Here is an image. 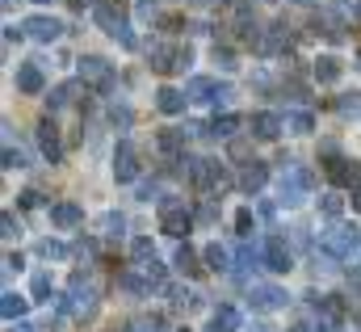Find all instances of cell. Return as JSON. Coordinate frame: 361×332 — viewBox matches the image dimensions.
I'll return each instance as SVG.
<instances>
[{
    "instance_id": "cell-1",
    "label": "cell",
    "mask_w": 361,
    "mask_h": 332,
    "mask_svg": "<svg viewBox=\"0 0 361 332\" xmlns=\"http://www.w3.org/2000/svg\"><path fill=\"white\" fill-rule=\"evenodd\" d=\"M311 168L294 165V160H281V185H277V202L281 206H302L307 194H311Z\"/></svg>"
},
{
    "instance_id": "cell-2",
    "label": "cell",
    "mask_w": 361,
    "mask_h": 332,
    "mask_svg": "<svg viewBox=\"0 0 361 332\" xmlns=\"http://www.w3.org/2000/svg\"><path fill=\"white\" fill-rule=\"evenodd\" d=\"M59 307H63L68 316H76V320H89V316H97V286H92L85 273H72L68 295L59 299Z\"/></svg>"
},
{
    "instance_id": "cell-3",
    "label": "cell",
    "mask_w": 361,
    "mask_h": 332,
    "mask_svg": "<svg viewBox=\"0 0 361 332\" xmlns=\"http://www.w3.org/2000/svg\"><path fill=\"white\" fill-rule=\"evenodd\" d=\"M92 17H97V25H101L109 38H118L122 47H135V34H130V25H126V8H122V0H97Z\"/></svg>"
},
{
    "instance_id": "cell-4",
    "label": "cell",
    "mask_w": 361,
    "mask_h": 332,
    "mask_svg": "<svg viewBox=\"0 0 361 332\" xmlns=\"http://www.w3.org/2000/svg\"><path fill=\"white\" fill-rule=\"evenodd\" d=\"M319 249H324V252H332L336 261L353 256V252L361 249L357 227H349V223H332V227H324V232H319Z\"/></svg>"
},
{
    "instance_id": "cell-5",
    "label": "cell",
    "mask_w": 361,
    "mask_h": 332,
    "mask_svg": "<svg viewBox=\"0 0 361 332\" xmlns=\"http://www.w3.org/2000/svg\"><path fill=\"white\" fill-rule=\"evenodd\" d=\"M189 59H193L189 47H169V42H152V47H147V64H152L156 72H185Z\"/></svg>"
},
{
    "instance_id": "cell-6",
    "label": "cell",
    "mask_w": 361,
    "mask_h": 332,
    "mask_svg": "<svg viewBox=\"0 0 361 332\" xmlns=\"http://www.w3.org/2000/svg\"><path fill=\"white\" fill-rule=\"evenodd\" d=\"M160 227L169 232V236H189V227H193V215L185 211V202H177V198H169L164 206H160Z\"/></svg>"
},
{
    "instance_id": "cell-7",
    "label": "cell",
    "mask_w": 361,
    "mask_h": 332,
    "mask_svg": "<svg viewBox=\"0 0 361 332\" xmlns=\"http://www.w3.org/2000/svg\"><path fill=\"white\" fill-rule=\"evenodd\" d=\"M80 81L105 93V88H114V68H109L101 55H85V59H80Z\"/></svg>"
},
{
    "instance_id": "cell-8",
    "label": "cell",
    "mask_w": 361,
    "mask_h": 332,
    "mask_svg": "<svg viewBox=\"0 0 361 332\" xmlns=\"http://www.w3.org/2000/svg\"><path fill=\"white\" fill-rule=\"evenodd\" d=\"M114 177H118V181H135V177H139V152H135L130 139H122L118 152H114Z\"/></svg>"
},
{
    "instance_id": "cell-9",
    "label": "cell",
    "mask_w": 361,
    "mask_h": 332,
    "mask_svg": "<svg viewBox=\"0 0 361 332\" xmlns=\"http://www.w3.org/2000/svg\"><path fill=\"white\" fill-rule=\"evenodd\" d=\"M248 303H252L257 312H281V307L290 303V295H286L281 286H252V295H248Z\"/></svg>"
},
{
    "instance_id": "cell-10",
    "label": "cell",
    "mask_w": 361,
    "mask_h": 332,
    "mask_svg": "<svg viewBox=\"0 0 361 332\" xmlns=\"http://www.w3.org/2000/svg\"><path fill=\"white\" fill-rule=\"evenodd\" d=\"M265 269H273V273H290L294 269V256H290L281 236H269L265 240Z\"/></svg>"
},
{
    "instance_id": "cell-11",
    "label": "cell",
    "mask_w": 361,
    "mask_h": 332,
    "mask_svg": "<svg viewBox=\"0 0 361 332\" xmlns=\"http://www.w3.org/2000/svg\"><path fill=\"white\" fill-rule=\"evenodd\" d=\"M261 55H286L290 51V25L286 21H277V25H269L265 34H261V47H257Z\"/></svg>"
},
{
    "instance_id": "cell-12",
    "label": "cell",
    "mask_w": 361,
    "mask_h": 332,
    "mask_svg": "<svg viewBox=\"0 0 361 332\" xmlns=\"http://www.w3.org/2000/svg\"><path fill=\"white\" fill-rule=\"evenodd\" d=\"M38 148H42V156H47L51 165H59L63 148H59V126H55L51 118H42V122H38Z\"/></svg>"
},
{
    "instance_id": "cell-13",
    "label": "cell",
    "mask_w": 361,
    "mask_h": 332,
    "mask_svg": "<svg viewBox=\"0 0 361 332\" xmlns=\"http://www.w3.org/2000/svg\"><path fill=\"white\" fill-rule=\"evenodd\" d=\"M324 172H328V181H332V185H353V181L361 177L357 160H345V156H328Z\"/></svg>"
},
{
    "instance_id": "cell-14",
    "label": "cell",
    "mask_w": 361,
    "mask_h": 332,
    "mask_svg": "<svg viewBox=\"0 0 361 332\" xmlns=\"http://www.w3.org/2000/svg\"><path fill=\"white\" fill-rule=\"evenodd\" d=\"M21 30H25V34H30L34 42H55V38L63 34V25H59L55 17H30V21H25Z\"/></svg>"
},
{
    "instance_id": "cell-15",
    "label": "cell",
    "mask_w": 361,
    "mask_h": 332,
    "mask_svg": "<svg viewBox=\"0 0 361 332\" xmlns=\"http://www.w3.org/2000/svg\"><path fill=\"white\" fill-rule=\"evenodd\" d=\"M51 223L63 227V232H72V227L85 223V211H80L76 202H55V206H51Z\"/></svg>"
},
{
    "instance_id": "cell-16",
    "label": "cell",
    "mask_w": 361,
    "mask_h": 332,
    "mask_svg": "<svg viewBox=\"0 0 361 332\" xmlns=\"http://www.w3.org/2000/svg\"><path fill=\"white\" fill-rule=\"evenodd\" d=\"M235 328H240V312H235V307L223 303V307L210 312V328L206 332H235Z\"/></svg>"
},
{
    "instance_id": "cell-17",
    "label": "cell",
    "mask_w": 361,
    "mask_h": 332,
    "mask_svg": "<svg viewBox=\"0 0 361 332\" xmlns=\"http://www.w3.org/2000/svg\"><path fill=\"white\" fill-rule=\"evenodd\" d=\"M265 181H269V168L261 165V160H252V165L240 172V189H244V194H257Z\"/></svg>"
},
{
    "instance_id": "cell-18",
    "label": "cell",
    "mask_w": 361,
    "mask_h": 332,
    "mask_svg": "<svg viewBox=\"0 0 361 332\" xmlns=\"http://www.w3.org/2000/svg\"><path fill=\"white\" fill-rule=\"evenodd\" d=\"M17 88L30 93V97L42 93V68H38V64H21V68H17Z\"/></svg>"
},
{
    "instance_id": "cell-19",
    "label": "cell",
    "mask_w": 361,
    "mask_h": 332,
    "mask_svg": "<svg viewBox=\"0 0 361 332\" xmlns=\"http://www.w3.org/2000/svg\"><path fill=\"white\" fill-rule=\"evenodd\" d=\"M118 286H122V290H130V295H139V299H147V295L156 290V286H152V282H147L139 269H126V273L118 278Z\"/></svg>"
},
{
    "instance_id": "cell-20",
    "label": "cell",
    "mask_w": 361,
    "mask_h": 332,
    "mask_svg": "<svg viewBox=\"0 0 361 332\" xmlns=\"http://www.w3.org/2000/svg\"><path fill=\"white\" fill-rule=\"evenodd\" d=\"M252 131H257V139H277V131H286V126L277 114L265 109V114H252Z\"/></svg>"
},
{
    "instance_id": "cell-21",
    "label": "cell",
    "mask_w": 361,
    "mask_h": 332,
    "mask_svg": "<svg viewBox=\"0 0 361 332\" xmlns=\"http://www.w3.org/2000/svg\"><path fill=\"white\" fill-rule=\"evenodd\" d=\"M85 88V81H68V84H59V88H51V97H47V105L51 109H63V105H72V97Z\"/></svg>"
},
{
    "instance_id": "cell-22",
    "label": "cell",
    "mask_w": 361,
    "mask_h": 332,
    "mask_svg": "<svg viewBox=\"0 0 361 332\" xmlns=\"http://www.w3.org/2000/svg\"><path fill=\"white\" fill-rule=\"evenodd\" d=\"M185 101H189V97H185V93H177V88H160V93H156L160 114H180V109H185Z\"/></svg>"
},
{
    "instance_id": "cell-23",
    "label": "cell",
    "mask_w": 361,
    "mask_h": 332,
    "mask_svg": "<svg viewBox=\"0 0 361 332\" xmlns=\"http://www.w3.org/2000/svg\"><path fill=\"white\" fill-rule=\"evenodd\" d=\"M281 126H286L290 135H311V126H315V122H311V114H307V109H290V114L281 118Z\"/></svg>"
},
{
    "instance_id": "cell-24",
    "label": "cell",
    "mask_w": 361,
    "mask_h": 332,
    "mask_svg": "<svg viewBox=\"0 0 361 332\" xmlns=\"http://www.w3.org/2000/svg\"><path fill=\"white\" fill-rule=\"evenodd\" d=\"M25 303H30V299L4 290V295H0V316H4V320H21V316H25Z\"/></svg>"
},
{
    "instance_id": "cell-25",
    "label": "cell",
    "mask_w": 361,
    "mask_h": 332,
    "mask_svg": "<svg viewBox=\"0 0 361 332\" xmlns=\"http://www.w3.org/2000/svg\"><path fill=\"white\" fill-rule=\"evenodd\" d=\"M315 81H324V84L341 81V59L336 55H319L315 59Z\"/></svg>"
},
{
    "instance_id": "cell-26",
    "label": "cell",
    "mask_w": 361,
    "mask_h": 332,
    "mask_svg": "<svg viewBox=\"0 0 361 332\" xmlns=\"http://www.w3.org/2000/svg\"><path fill=\"white\" fill-rule=\"evenodd\" d=\"M206 269L227 273V269H231V252L223 249V244H210V249H206Z\"/></svg>"
},
{
    "instance_id": "cell-27",
    "label": "cell",
    "mask_w": 361,
    "mask_h": 332,
    "mask_svg": "<svg viewBox=\"0 0 361 332\" xmlns=\"http://www.w3.org/2000/svg\"><path fill=\"white\" fill-rule=\"evenodd\" d=\"M101 236H109V240H122V232H126V219L118 215V211H109V215H101Z\"/></svg>"
},
{
    "instance_id": "cell-28",
    "label": "cell",
    "mask_w": 361,
    "mask_h": 332,
    "mask_svg": "<svg viewBox=\"0 0 361 332\" xmlns=\"http://www.w3.org/2000/svg\"><path fill=\"white\" fill-rule=\"evenodd\" d=\"M235 131H240V118H235V114H223V118H214V126H210L214 139H231Z\"/></svg>"
},
{
    "instance_id": "cell-29",
    "label": "cell",
    "mask_w": 361,
    "mask_h": 332,
    "mask_svg": "<svg viewBox=\"0 0 361 332\" xmlns=\"http://www.w3.org/2000/svg\"><path fill=\"white\" fill-rule=\"evenodd\" d=\"M210 93H214V81H206V76H197V81L185 84V97H189V101H210Z\"/></svg>"
},
{
    "instance_id": "cell-30",
    "label": "cell",
    "mask_w": 361,
    "mask_h": 332,
    "mask_svg": "<svg viewBox=\"0 0 361 332\" xmlns=\"http://www.w3.org/2000/svg\"><path fill=\"white\" fill-rule=\"evenodd\" d=\"M185 148V131H160V152L164 156H177Z\"/></svg>"
},
{
    "instance_id": "cell-31",
    "label": "cell",
    "mask_w": 361,
    "mask_h": 332,
    "mask_svg": "<svg viewBox=\"0 0 361 332\" xmlns=\"http://www.w3.org/2000/svg\"><path fill=\"white\" fill-rule=\"evenodd\" d=\"M173 265H177L180 273H197V252L189 249V244H180L177 256H173Z\"/></svg>"
},
{
    "instance_id": "cell-32",
    "label": "cell",
    "mask_w": 361,
    "mask_h": 332,
    "mask_svg": "<svg viewBox=\"0 0 361 332\" xmlns=\"http://www.w3.org/2000/svg\"><path fill=\"white\" fill-rule=\"evenodd\" d=\"M130 256H135V265H143V261H156V244H152L147 236H139V240L130 244Z\"/></svg>"
},
{
    "instance_id": "cell-33",
    "label": "cell",
    "mask_w": 361,
    "mask_h": 332,
    "mask_svg": "<svg viewBox=\"0 0 361 332\" xmlns=\"http://www.w3.org/2000/svg\"><path fill=\"white\" fill-rule=\"evenodd\" d=\"M319 211H324L328 219H341V211H345V202H341V194H324V198H319Z\"/></svg>"
},
{
    "instance_id": "cell-34",
    "label": "cell",
    "mask_w": 361,
    "mask_h": 332,
    "mask_svg": "<svg viewBox=\"0 0 361 332\" xmlns=\"http://www.w3.org/2000/svg\"><path fill=\"white\" fill-rule=\"evenodd\" d=\"M193 223H202V227H210V223H219V206H214V202H202V206L193 211Z\"/></svg>"
},
{
    "instance_id": "cell-35",
    "label": "cell",
    "mask_w": 361,
    "mask_h": 332,
    "mask_svg": "<svg viewBox=\"0 0 361 332\" xmlns=\"http://www.w3.org/2000/svg\"><path fill=\"white\" fill-rule=\"evenodd\" d=\"M38 256H47V261H63V256H68V244H59V240H42V244H38Z\"/></svg>"
},
{
    "instance_id": "cell-36",
    "label": "cell",
    "mask_w": 361,
    "mask_h": 332,
    "mask_svg": "<svg viewBox=\"0 0 361 332\" xmlns=\"http://www.w3.org/2000/svg\"><path fill=\"white\" fill-rule=\"evenodd\" d=\"M30 295H34V299H51V273H34Z\"/></svg>"
},
{
    "instance_id": "cell-37",
    "label": "cell",
    "mask_w": 361,
    "mask_h": 332,
    "mask_svg": "<svg viewBox=\"0 0 361 332\" xmlns=\"http://www.w3.org/2000/svg\"><path fill=\"white\" fill-rule=\"evenodd\" d=\"M231 97H235V88H231V84H214V93H210V105L219 109V105H227Z\"/></svg>"
},
{
    "instance_id": "cell-38",
    "label": "cell",
    "mask_w": 361,
    "mask_h": 332,
    "mask_svg": "<svg viewBox=\"0 0 361 332\" xmlns=\"http://www.w3.org/2000/svg\"><path fill=\"white\" fill-rule=\"evenodd\" d=\"M235 232H240L244 240L252 236V211H248V206H244V211H235Z\"/></svg>"
},
{
    "instance_id": "cell-39",
    "label": "cell",
    "mask_w": 361,
    "mask_h": 332,
    "mask_svg": "<svg viewBox=\"0 0 361 332\" xmlns=\"http://www.w3.org/2000/svg\"><path fill=\"white\" fill-rule=\"evenodd\" d=\"M336 109H341V114H361V93H349V97H341V101H336Z\"/></svg>"
},
{
    "instance_id": "cell-40",
    "label": "cell",
    "mask_w": 361,
    "mask_h": 332,
    "mask_svg": "<svg viewBox=\"0 0 361 332\" xmlns=\"http://www.w3.org/2000/svg\"><path fill=\"white\" fill-rule=\"evenodd\" d=\"M4 168H25V156H21V148H4Z\"/></svg>"
},
{
    "instance_id": "cell-41",
    "label": "cell",
    "mask_w": 361,
    "mask_h": 332,
    "mask_svg": "<svg viewBox=\"0 0 361 332\" xmlns=\"http://www.w3.org/2000/svg\"><path fill=\"white\" fill-rule=\"evenodd\" d=\"M135 332H164V320H160V316H147V320L135 324Z\"/></svg>"
},
{
    "instance_id": "cell-42",
    "label": "cell",
    "mask_w": 361,
    "mask_h": 332,
    "mask_svg": "<svg viewBox=\"0 0 361 332\" xmlns=\"http://www.w3.org/2000/svg\"><path fill=\"white\" fill-rule=\"evenodd\" d=\"M214 64H219L223 72H231V68H235V55H231V51H219V47H214Z\"/></svg>"
},
{
    "instance_id": "cell-43",
    "label": "cell",
    "mask_w": 361,
    "mask_h": 332,
    "mask_svg": "<svg viewBox=\"0 0 361 332\" xmlns=\"http://www.w3.org/2000/svg\"><path fill=\"white\" fill-rule=\"evenodd\" d=\"M76 256H80V261H92V256H97V240H80V244H76Z\"/></svg>"
},
{
    "instance_id": "cell-44",
    "label": "cell",
    "mask_w": 361,
    "mask_h": 332,
    "mask_svg": "<svg viewBox=\"0 0 361 332\" xmlns=\"http://www.w3.org/2000/svg\"><path fill=\"white\" fill-rule=\"evenodd\" d=\"M135 13H139V21H152V17H156V0H139Z\"/></svg>"
},
{
    "instance_id": "cell-45",
    "label": "cell",
    "mask_w": 361,
    "mask_h": 332,
    "mask_svg": "<svg viewBox=\"0 0 361 332\" xmlns=\"http://www.w3.org/2000/svg\"><path fill=\"white\" fill-rule=\"evenodd\" d=\"M109 118H114V122H122V126H130V109H126V105H114V109H109Z\"/></svg>"
},
{
    "instance_id": "cell-46",
    "label": "cell",
    "mask_w": 361,
    "mask_h": 332,
    "mask_svg": "<svg viewBox=\"0 0 361 332\" xmlns=\"http://www.w3.org/2000/svg\"><path fill=\"white\" fill-rule=\"evenodd\" d=\"M160 189H156V181H147V185H139V202H152Z\"/></svg>"
},
{
    "instance_id": "cell-47",
    "label": "cell",
    "mask_w": 361,
    "mask_h": 332,
    "mask_svg": "<svg viewBox=\"0 0 361 332\" xmlns=\"http://www.w3.org/2000/svg\"><path fill=\"white\" fill-rule=\"evenodd\" d=\"M21 206H42V194H38V189H25V194H21Z\"/></svg>"
},
{
    "instance_id": "cell-48",
    "label": "cell",
    "mask_w": 361,
    "mask_h": 332,
    "mask_svg": "<svg viewBox=\"0 0 361 332\" xmlns=\"http://www.w3.org/2000/svg\"><path fill=\"white\" fill-rule=\"evenodd\" d=\"M0 227H4V236H17V232H21V223H17L13 215H4V219H0Z\"/></svg>"
},
{
    "instance_id": "cell-49",
    "label": "cell",
    "mask_w": 361,
    "mask_h": 332,
    "mask_svg": "<svg viewBox=\"0 0 361 332\" xmlns=\"http://www.w3.org/2000/svg\"><path fill=\"white\" fill-rule=\"evenodd\" d=\"M4 269H21V252H8L4 256Z\"/></svg>"
},
{
    "instance_id": "cell-50",
    "label": "cell",
    "mask_w": 361,
    "mask_h": 332,
    "mask_svg": "<svg viewBox=\"0 0 361 332\" xmlns=\"http://www.w3.org/2000/svg\"><path fill=\"white\" fill-rule=\"evenodd\" d=\"M353 211H361V177L353 181Z\"/></svg>"
},
{
    "instance_id": "cell-51",
    "label": "cell",
    "mask_w": 361,
    "mask_h": 332,
    "mask_svg": "<svg viewBox=\"0 0 361 332\" xmlns=\"http://www.w3.org/2000/svg\"><path fill=\"white\" fill-rule=\"evenodd\" d=\"M8 332H34V328H30V324H13Z\"/></svg>"
},
{
    "instance_id": "cell-52",
    "label": "cell",
    "mask_w": 361,
    "mask_h": 332,
    "mask_svg": "<svg viewBox=\"0 0 361 332\" xmlns=\"http://www.w3.org/2000/svg\"><path fill=\"white\" fill-rule=\"evenodd\" d=\"M353 269H357V273H361V249L353 252Z\"/></svg>"
},
{
    "instance_id": "cell-53",
    "label": "cell",
    "mask_w": 361,
    "mask_h": 332,
    "mask_svg": "<svg viewBox=\"0 0 361 332\" xmlns=\"http://www.w3.org/2000/svg\"><path fill=\"white\" fill-rule=\"evenodd\" d=\"M34 4H51V0H34Z\"/></svg>"
},
{
    "instance_id": "cell-54",
    "label": "cell",
    "mask_w": 361,
    "mask_h": 332,
    "mask_svg": "<svg viewBox=\"0 0 361 332\" xmlns=\"http://www.w3.org/2000/svg\"><path fill=\"white\" fill-rule=\"evenodd\" d=\"M122 332H135V324H130V328H122Z\"/></svg>"
},
{
    "instance_id": "cell-55",
    "label": "cell",
    "mask_w": 361,
    "mask_h": 332,
    "mask_svg": "<svg viewBox=\"0 0 361 332\" xmlns=\"http://www.w3.org/2000/svg\"><path fill=\"white\" fill-rule=\"evenodd\" d=\"M294 4H307V0H294Z\"/></svg>"
}]
</instances>
